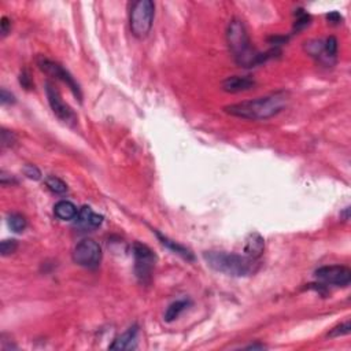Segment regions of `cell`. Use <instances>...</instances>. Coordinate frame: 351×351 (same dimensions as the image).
<instances>
[{"label":"cell","mask_w":351,"mask_h":351,"mask_svg":"<svg viewBox=\"0 0 351 351\" xmlns=\"http://www.w3.org/2000/svg\"><path fill=\"white\" fill-rule=\"evenodd\" d=\"M20 84L22 86H24L25 90H32L33 86H34V84H33L32 81V77L29 76V73L26 72V70H24L22 73L20 74Z\"/></svg>","instance_id":"25"},{"label":"cell","mask_w":351,"mask_h":351,"mask_svg":"<svg viewBox=\"0 0 351 351\" xmlns=\"http://www.w3.org/2000/svg\"><path fill=\"white\" fill-rule=\"evenodd\" d=\"M314 274L324 284L336 287H347L351 282V270L343 265L323 266L315 270Z\"/></svg>","instance_id":"9"},{"label":"cell","mask_w":351,"mask_h":351,"mask_svg":"<svg viewBox=\"0 0 351 351\" xmlns=\"http://www.w3.org/2000/svg\"><path fill=\"white\" fill-rule=\"evenodd\" d=\"M264 250H265V240H264V237L259 233L253 232L245 237L244 253L247 257L258 261L262 254H264Z\"/></svg>","instance_id":"12"},{"label":"cell","mask_w":351,"mask_h":351,"mask_svg":"<svg viewBox=\"0 0 351 351\" xmlns=\"http://www.w3.org/2000/svg\"><path fill=\"white\" fill-rule=\"evenodd\" d=\"M133 257H135V270L136 276L143 284H148L151 282L152 269L155 266L156 257L152 250L142 243L133 244Z\"/></svg>","instance_id":"6"},{"label":"cell","mask_w":351,"mask_h":351,"mask_svg":"<svg viewBox=\"0 0 351 351\" xmlns=\"http://www.w3.org/2000/svg\"><path fill=\"white\" fill-rule=\"evenodd\" d=\"M137 334H139L137 325L128 328L124 334L115 338L114 342L109 346V348L110 350H132V348H135L136 343H137Z\"/></svg>","instance_id":"11"},{"label":"cell","mask_w":351,"mask_h":351,"mask_svg":"<svg viewBox=\"0 0 351 351\" xmlns=\"http://www.w3.org/2000/svg\"><path fill=\"white\" fill-rule=\"evenodd\" d=\"M188 306H189V301H185V299H180V301L170 303L168 309H166V311H165V321L166 323H172L176 319H179L180 314Z\"/></svg>","instance_id":"15"},{"label":"cell","mask_w":351,"mask_h":351,"mask_svg":"<svg viewBox=\"0 0 351 351\" xmlns=\"http://www.w3.org/2000/svg\"><path fill=\"white\" fill-rule=\"evenodd\" d=\"M14 143H15V136H14V133L7 131V129H2V146L4 148L11 147V146H14Z\"/></svg>","instance_id":"23"},{"label":"cell","mask_w":351,"mask_h":351,"mask_svg":"<svg viewBox=\"0 0 351 351\" xmlns=\"http://www.w3.org/2000/svg\"><path fill=\"white\" fill-rule=\"evenodd\" d=\"M328 21L331 22V24L334 25H338V24H342V21H343V18H342V15H340L339 12L338 11H334V12H329L327 15Z\"/></svg>","instance_id":"29"},{"label":"cell","mask_w":351,"mask_h":351,"mask_svg":"<svg viewBox=\"0 0 351 351\" xmlns=\"http://www.w3.org/2000/svg\"><path fill=\"white\" fill-rule=\"evenodd\" d=\"M45 187L54 194H58V195L67 192V184L59 177H55V176H49V177L45 179Z\"/></svg>","instance_id":"18"},{"label":"cell","mask_w":351,"mask_h":351,"mask_svg":"<svg viewBox=\"0 0 351 351\" xmlns=\"http://www.w3.org/2000/svg\"><path fill=\"white\" fill-rule=\"evenodd\" d=\"M226 41H228L229 49L232 52L235 61L241 67H254L266 62L269 58L273 57V54H278L277 49H270L265 54L257 52L251 45L249 33L245 29L243 21L233 18L229 22L226 28Z\"/></svg>","instance_id":"2"},{"label":"cell","mask_w":351,"mask_h":351,"mask_svg":"<svg viewBox=\"0 0 351 351\" xmlns=\"http://www.w3.org/2000/svg\"><path fill=\"white\" fill-rule=\"evenodd\" d=\"M11 30V21L8 20L7 16H2L0 20V33H2V37H6Z\"/></svg>","instance_id":"26"},{"label":"cell","mask_w":351,"mask_h":351,"mask_svg":"<svg viewBox=\"0 0 351 351\" xmlns=\"http://www.w3.org/2000/svg\"><path fill=\"white\" fill-rule=\"evenodd\" d=\"M24 173L30 180H40L41 177V172L36 166H33V165H26L24 168Z\"/></svg>","instance_id":"24"},{"label":"cell","mask_w":351,"mask_h":351,"mask_svg":"<svg viewBox=\"0 0 351 351\" xmlns=\"http://www.w3.org/2000/svg\"><path fill=\"white\" fill-rule=\"evenodd\" d=\"M54 214L57 216V218L62 221H72L74 218H77L78 212L77 207L69 200H59L54 206Z\"/></svg>","instance_id":"13"},{"label":"cell","mask_w":351,"mask_h":351,"mask_svg":"<svg viewBox=\"0 0 351 351\" xmlns=\"http://www.w3.org/2000/svg\"><path fill=\"white\" fill-rule=\"evenodd\" d=\"M103 224V216H99L96 213H92L90 218V228H99Z\"/></svg>","instance_id":"28"},{"label":"cell","mask_w":351,"mask_h":351,"mask_svg":"<svg viewBox=\"0 0 351 351\" xmlns=\"http://www.w3.org/2000/svg\"><path fill=\"white\" fill-rule=\"evenodd\" d=\"M336 55H338V40L334 36L328 37L327 40L324 41V51L321 59H325L331 65L335 62Z\"/></svg>","instance_id":"16"},{"label":"cell","mask_w":351,"mask_h":351,"mask_svg":"<svg viewBox=\"0 0 351 351\" xmlns=\"http://www.w3.org/2000/svg\"><path fill=\"white\" fill-rule=\"evenodd\" d=\"M18 249V241L15 239H6L0 243V253L3 257H8L14 254Z\"/></svg>","instance_id":"20"},{"label":"cell","mask_w":351,"mask_h":351,"mask_svg":"<svg viewBox=\"0 0 351 351\" xmlns=\"http://www.w3.org/2000/svg\"><path fill=\"white\" fill-rule=\"evenodd\" d=\"M37 66H39V69H40L43 73L48 74V76L54 77L55 80H59V81L65 82L66 85L70 88V91L73 92L74 96L81 102L82 95L81 90H80V85H78L73 76H72L63 66L57 63V62L51 61V59H48V58L45 57L37 58Z\"/></svg>","instance_id":"7"},{"label":"cell","mask_w":351,"mask_h":351,"mask_svg":"<svg viewBox=\"0 0 351 351\" xmlns=\"http://www.w3.org/2000/svg\"><path fill=\"white\" fill-rule=\"evenodd\" d=\"M203 258L213 270L232 277H247L258 270V262L247 255L222 253V251H207Z\"/></svg>","instance_id":"3"},{"label":"cell","mask_w":351,"mask_h":351,"mask_svg":"<svg viewBox=\"0 0 351 351\" xmlns=\"http://www.w3.org/2000/svg\"><path fill=\"white\" fill-rule=\"evenodd\" d=\"M290 96L286 91H277L253 100L235 103L224 107L225 113L251 121H265L280 114L288 104Z\"/></svg>","instance_id":"1"},{"label":"cell","mask_w":351,"mask_h":351,"mask_svg":"<svg viewBox=\"0 0 351 351\" xmlns=\"http://www.w3.org/2000/svg\"><path fill=\"white\" fill-rule=\"evenodd\" d=\"M72 257L74 264H77L78 266L86 269H96L102 261V249L99 243L92 239H84L76 244Z\"/></svg>","instance_id":"5"},{"label":"cell","mask_w":351,"mask_h":351,"mask_svg":"<svg viewBox=\"0 0 351 351\" xmlns=\"http://www.w3.org/2000/svg\"><path fill=\"white\" fill-rule=\"evenodd\" d=\"M92 210H91L90 206H84L81 207V210L78 212L77 216V222L80 225H84V226H90V218L92 216Z\"/></svg>","instance_id":"22"},{"label":"cell","mask_w":351,"mask_h":351,"mask_svg":"<svg viewBox=\"0 0 351 351\" xmlns=\"http://www.w3.org/2000/svg\"><path fill=\"white\" fill-rule=\"evenodd\" d=\"M155 15V4L151 0H137L131 4L129 25L132 34L137 39H144L151 32Z\"/></svg>","instance_id":"4"},{"label":"cell","mask_w":351,"mask_h":351,"mask_svg":"<svg viewBox=\"0 0 351 351\" xmlns=\"http://www.w3.org/2000/svg\"><path fill=\"white\" fill-rule=\"evenodd\" d=\"M255 84L257 82L247 76H232V77L225 78L224 81L221 82V88L228 94H239V92L253 90Z\"/></svg>","instance_id":"10"},{"label":"cell","mask_w":351,"mask_h":351,"mask_svg":"<svg viewBox=\"0 0 351 351\" xmlns=\"http://www.w3.org/2000/svg\"><path fill=\"white\" fill-rule=\"evenodd\" d=\"M249 350H264L265 348V346H262V344H253V346H249Z\"/></svg>","instance_id":"31"},{"label":"cell","mask_w":351,"mask_h":351,"mask_svg":"<svg viewBox=\"0 0 351 351\" xmlns=\"http://www.w3.org/2000/svg\"><path fill=\"white\" fill-rule=\"evenodd\" d=\"M155 235H156V237L160 239L161 243H162L165 247H168L170 251H173L174 254H179L180 257H183L184 259H188V261H194V254H192L191 251L187 249V247H184V245L179 244L177 241L170 240L169 237L164 236V235H161L160 232H155Z\"/></svg>","instance_id":"14"},{"label":"cell","mask_w":351,"mask_h":351,"mask_svg":"<svg viewBox=\"0 0 351 351\" xmlns=\"http://www.w3.org/2000/svg\"><path fill=\"white\" fill-rule=\"evenodd\" d=\"M295 16H296V20H295V24H294V29L296 30V32H299V30H302V29L307 28L309 26V24H310V15L307 14V12H305V10H302V8H298L296 10V12H295Z\"/></svg>","instance_id":"19"},{"label":"cell","mask_w":351,"mask_h":351,"mask_svg":"<svg viewBox=\"0 0 351 351\" xmlns=\"http://www.w3.org/2000/svg\"><path fill=\"white\" fill-rule=\"evenodd\" d=\"M7 224L12 232L22 233L28 226V221L20 213H11L7 218Z\"/></svg>","instance_id":"17"},{"label":"cell","mask_w":351,"mask_h":351,"mask_svg":"<svg viewBox=\"0 0 351 351\" xmlns=\"http://www.w3.org/2000/svg\"><path fill=\"white\" fill-rule=\"evenodd\" d=\"M350 331H351V324L347 320V321H344V323H342L340 325L334 328V329L328 334V338H339V336L348 335Z\"/></svg>","instance_id":"21"},{"label":"cell","mask_w":351,"mask_h":351,"mask_svg":"<svg viewBox=\"0 0 351 351\" xmlns=\"http://www.w3.org/2000/svg\"><path fill=\"white\" fill-rule=\"evenodd\" d=\"M0 102H2V104H12V103H15V98H14V95L10 94L8 91L3 88L0 92Z\"/></svg>","instance_id":"27"},{"label":"cell","mask_w":351,"mask_h":351,"mask_svg":"<svg viewBox=\"0 0 351 351\" xmlns=\"http://www.w3.org/2000/svg\"><path fill=\"white\" fill-rule=\"evenodd\" d=\"M45 94H47V99H48L51 110L54 111V114L57 115L58 118L63 121L66 124H74L76 122V114L74 111L70 109L67 103L63 102L59 91L52 82H45Z\"/></svg>","instance_id":"8"},{"label":"cell","mask_w":351,"mask_h":351,"mask_svg":"<svg viewBox=\"0 0 351 351\" xmlns=\"http://www.w3.org/2000/svg\"><path fill=\"white\" fill-rule=\"evenodd\" d=\"M8 174H6V172H2V176H0V181H2V184L3 185H7V184H11V183H16L15 180L12 179L11 176L10 177H7Z\"/></svg>","instance_id":"30"}]
</instances>
